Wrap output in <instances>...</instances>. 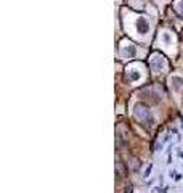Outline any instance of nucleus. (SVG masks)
<instances>
[{"mask_svg":"<svg viewBox=\"0 0 183 193\" xmlns=\"http://www.w3.org/2000/svg\"><path fill=\"white\" fill-rule=\"evenodd\" d=\"M138 29H140V31L143 29V32H146V31H148V24H146V21H145V20L138 23Z\"/></svg>","mask_w":183,"mask_h":193,"instance_id":"f257e3e1","label":"nucleus"}]
</instances>
